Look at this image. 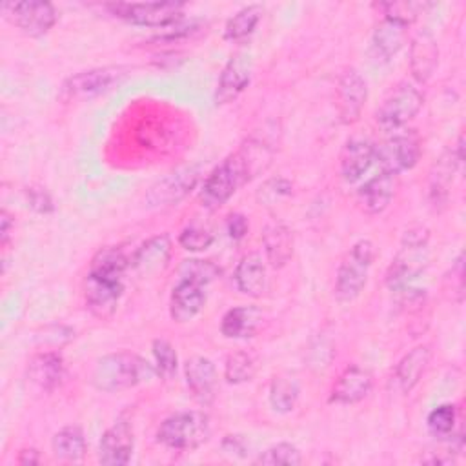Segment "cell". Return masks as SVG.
<instances>
[{
	"mask_svg": "<svg viewBox=\"0 0 466 466\" xmlns=\"http://www.w3.org/2000/svg\"><path fill=\"white\" fill-rule=\"evenodd\" d=\"M155 375V366H151L140 355L118 351L104 355L96 360L91 371V384L100 391L115 393L147 382Z\"/></svg>",
	"mask_w": 466,
	"mask_h": 466,
	"instance_id": "obj_1",
	"label": "cell"
},
{
	"mask_svg": "<svg viewBox=\"0 0 466 466\" xmlns=\"http://www.w3.org/2000/svg\"><path fill=\"white\" fill-rule=\"evenodd\" d=\"M428 240L430 231L420 224L410 226L404 231L400 249L386 271V284L391 291L399 293L410 288L422 275L428 264Z\"/></svg>",
	"mask_w": 466,
	"mask_h": 466,
	"instance_id": "obj_2",
	"label": "cell"
},
{
	"mask_svg": "<svg viewBox=\"0 0 466 466\" xmlns=\"http://www.w3.org/2000/svg\"><path fill=\"white\" fill-rule=\"evenodd\" d=\"M251 178L253 177L240 151L229 155L206 177L198 195L202 208L217 209L224 206Z\"/></svg>",
	"mask_w": 466,
	"mask_h": 466,
	"instance_id": "obj_3",
	"label": "cell"
},
{
	"mask_svg": "<svg viewBox=\"0 0 466 466\" xmlns=\"http://www.w3.org/2000/svg\"><path fill=\"white\" fill-rule=\"evenodd\" d=\"M209 433V417L204 411L189 410L166 417L157 430V441L169 450L189 451L202 446Z\"/></svg>",
	"mask_w": 466,
	"mask_h": 466,
	"instance_id": "obj_4",
	"label": "cell"
},
{
	"mask_svg": "<svg viewBox=\"0 0 466 466\" xmlns=\"http://www.w3.org/2000/svg\"><path fill=\"white\" fill-rule=\"evenodd\" d=\"M375 258V246L371 240H357L351 249L342 258L337 279H335V297L340 302H350L360 295L368 282V275Z\"/></svg>",
	"mask_w": 466,
	"mask_h": 466,
	"instance_id": "obj_5",
	"label": "cell"
},
{
	"mask_svg": "<svg viewBox=\"0 0 466 466\" xmlns=\"http://www.w3.org/2000/svg\"><path fill=\"white\" fill-rule=\"evenodd\" d=\"M420 158V138L413 129L391 131L388 138L375 144V162L382 173L399 175L410 171Z\"/></svg>",
	"mask_w": 466,
	"mask_h": 466,
	"instance_id": "obj_6",
	"label": "cell"
},
{
	"mask_svg": "<svg viewBox=\"0 0 466 466\" xmlns=\"http://www.w3.org/2000/svg\"><path fill=\"white\" fill-rule=\"evenodd\" d=\"M107 9L116 18L140 27H171L182 20L184 4L180 2H116Z\"/></svg>",
	"mask_w": 466,
	"mask_h": 466,
	"instance_id": "obj_7",
	"label": "cell"
},
{
	"mask_svg": "<svg viewBox=\"0 0 466 466\" xmlns=\"http://www.w3.org/2000/svg\"><path fill=\"white\" fill-rule=\"evenodd\" d=\"M422 104V91L413 84L402 82L386 95L375 113V120L379 127L386 133L402 129V126H406L419 113Z\"/></svg>",
	"mask_w": 466,
	"mask_h": 466,
	"instance_id": "obj_8",
	"label": "cell"
},
{
	"mask_svg": "<svg viewBox=\"0 0 466 466\" xmlns=\"http://www.w3.org/2000/svg\"><path fill=\"white\" fill-rule=\"evenodd\" d=\"M2 15L22 33L29 36H42L56 24V9L51 2L44 0H22L4 2L0 5Z\"/></svg>",
	"mask_w": 466,
	"mask_h": 466,
	"instance_id": "obj_9",
	"label": "cell"
},
{
	"mask_svg": "<svg viewBox=\"0 0 466 466\" xmlns=\"http://www.w3.org/2000/svg\"><path fill=\"white\" fill-rule=\"evenodd\" d=\"M127 75V69L120 66H109V67H95L89 71H80L73 76H69L60 89V98L66 102L71 100H89L93 96H98L106 91H109L113 86H116L124 76Z\"/></svg>",
	"mask_w": 466,
	"mask_h": 466,
	"instance_id": "obj_10",
	"label": "cell"
},
{
	"mask_svg": "<svg viewBox=\"0 0 466 466\" xmlns=\"http://www.w3.org/2000/svg\"><path fill=\"white\" fill-rule=\"evenodd\" d=\"M200 171L197 166L178 167L158 178L146 193V202L151 208H167L178 204L197 186Z\"/></svg>",
	"mask_w": 466,
	"mask_h": 466,
	"instance_id": "obj_11",
	"label": "cell"
},
{
	"mask_svg": "<svg viewBox=\"0 0 466 466\" xmlns=\"http://www.w3.org/2000/svg\"><path fill=\"white\" fill-rule=\"evenodd\" d=\"M462 162H464L462 137H459L457 142L439 157V160L433 164L430 171L428 197L435 208H441L448 202L453 175L462 169Z\"/></svg>",
	"mask_w": 466,
	"mask_h": 466,
	"instance_id": "obj_12",
	"label": "cell"
},
{
	"mask_svg": "<svg viewBox=\"0 0 466 466\" xmlns=\"http://www.w3.org/2000/svg\"><path fill=\"white\" fill-rule=\"evenodd\" d=\"M251 73H253V60L251 55L246 51L235 53L228 64L224 66L217 89L213 95L215 106H224L233 102L251 82Z\"/></svg>",
	"mask_w": 466,
	"mask_h": 466,
	"instance_id": "obj_13",
	"label": "cell"
},
{
	"mask_svg": "<svg viewBox=\"0 0 466 466\" xmlns=\"http://www.w3.org/2000/svg\"><path fill=\"white\" fill-rule=\"evenodd\" d=\"M368 98V84L355 69H348L340 75L335 93L337 115L342 124H353L359 120Z\"/></svg>",
	"mask_w": 466,
	"mask_h": 466,
	"instance_id": "obj_14",
	"label": "cell"
},
{
	"mask_svg": "<svg viewBox=\"0 0 466 466\" xmlns=\"http://www.w3.org/2000/svg\"><path fill=\"white\" fill-rule=\"evenodd\" d=\"M135 448L133 428L127 420L109 426L98 442V461L107 466H124L131 461Z\"/></svg>",
	"mask_w": 466,
	"mask_h": 466,
	"instance_id": "obj_15",
	"label": "cell"
},
{
	"mask_svg": "<svg viewBox=\"0 0 466 466\" xmlns=\"http://www.w3.org/2000/svg\"><path fill=\"white\" fill-rule=\"evenodd\" d=\"M124 293V284L122 280H111V279H102L87 273L86 279V304L87 309L98 317V319H107L111 317Z\"/></svg>",
	"mask_w": 466,
	"mask_h": 466,
	"instance_id": "obj_16",
	"label": "cell"
},
{
	"mask_svg": "<svg viewBox=\"0 0 466 466\" xmlns=\"http://www.w3.org/2000/svg\"><path fill=\"white\" fill-rule=\"evenodd\" d=\"M186 384L193 399L204 406L211 404L217 395V370L215 364L202 355H195L184 364Z\"/></svg>",
	"mask_w": 466,
	"mask_h": 466,
	"instance_id": "obj_17",
	"label": "cell"
},
{
	"mask_svg": "<svg viewBox=\"0 0 466 466\" xmlns=\"http://www.w3.org/2000/svg\"><path fill=\"white\" fill-rule=\"evenodd\" d=\"M375 164V144L368 137H351L340 151V175L346 182L359 180Z\"/></svg>",
	"mask_w": 466,
	"mask_h": 466,
	"instance_id": "obj_18",
	"label": "cell"
},
{
	"mask_svg": "<svg viewBox=\"0 0 466 466\" xmlns=\"http://www.w3.org/2000/svg\"><path fill=\"white\" fill-rule=\"evenodd\" d=\"M373 388V375L357 364L348 366L337 379V382L331 388L329 402L335 404H357Z\"/></svg>",
	"mask_w": 466,
	"mask_h": 466,
	"instance_id": "obj_19",
	"label": "cell"
},
{
	"mask_svg": "<svg viewBox=\"0 0 466 466\" xmlns=\"http://www.w3.org/2000/svg\"><path fill=\"white\" fill-rule=\"evenodd\" d=\"M206 286L191 280H178L169 297V315L175 322H189L206 304Z\"/></svg>",
	"mask_w": 466,
	"mask_h": 466,
	"instance_id": "obj_20",
	"label": "cell"
},
{
	"mask_svg": "<svg viewBox=\"0 0 466 466\" xmlns=\"http://www.w3.org/2000/svg\"><path fill=\"white\" fill-rule=\"evenodd\" d=\"M439 64V46L430 31H420L413 36L410 46V71L419 84L431 78Z\"/></svg>",
	"mask_w": 466,
	"mask_h": 466,
	"instance_id": "obj_21",
	"label": "cell"
},
{
	"mask_svg": "<svg viewBox=\"0 0 466 466\" xmlns=\"http://www.w3.org/2000/svg\"><path fill=\"white\" fill-rule=\"evenodd\" d=\"M430 359H431V350L428 344H420L410 350L393 370L395 388L400 393H410L420 380L422 373L426 371Z\"/></svg>",
	"mask_w": 466,
	"mask_h": 466,
	"instance_id": "obj_22",
	"label": "cell"
},
{
	"mask_svg": "<svg viewBox=\"0 0 466 466\" xmlns=\"http://www.w3.org/2000/svg\"><path fill=\"white\" fill-rule=\"evenodd\" d=\"M64 359L56 351L36 353L27 364V379L44 391H53L64 379Z\"/></svg>",
	"mask_w": 466,
	"mask_h": 466,
	"instance_id": "obj_23",
	"label": "cell"
},
{
	"mask_svg": "<svg viewBox=\"0 0 466 466\" xmlns=\"http://www.w3.org/2000/svg\"><path fill=\"white\" fill-rule=\"evenodd\" d=\"M393 193H395V177L380 171L360 186V189L357 191V200L366 213L377 215L388 208V204L393 198Z\"/></svg>",
	"mask_w": 466,
	"mask_h": 466,
	"instance_id": "obj_24",
	"label": "cell"
},
{
	"mask_svg": "<svg viewBox=\"0 0 466 466\" xmlns=\"http://www.w3.org/2000/svg\"><path fill=\"white\" fill-rule=\"evenodd\" d=\"M171 257V240L167 235H155L147 238L131 257V266L140 275H153L166 268Z\"/></svg>",
	"mask_w": 466,
	"mask_h": 466,
	"instance_id": "obj_25",
	"label": "cell"
},
{
	"mask_svg": "<svg viewBox=\"0 0 466 466\" xmlns=\"http://www.w3.org/2000/svg\"><path fill=\"white\" fill-rule=\"evenodd\" d=\"M266 258L273 268H282L293 257V233L282 220H271L262 233Z\"/></svg>",
	"mask_w": 466,
	"mask_h": 466,
	"instance_id": "obj_26",
	"label": "cell"
},
{
	"mask_svg": "<svg viewBox=\"0 0 466 466\" xmlns=\"http://www.w3.org/2000/svg\"><path fill=\"white\" fill-rule=\"evenodd\" d=\"M233 279L244 295L260 297L268 289V273L262 257L258 253L244 255L235 268Z\"/></svg>",
	"mask_w": 466,
	"mask_h": 466,
	"instance_id": "obj_27",
	"label": "cell"
},
{
	"mask_svg": "<svg viewBox=\"0 0 466 466\" xmlns=\"http://www.w3.org/2000/svg\"><path fill=\"white\" fill-rule=\"evenodd\" d=\"M406 33H408V25L390 18H382L377 24L371 36L373 56L382 62L393 58L406 44Z\"/></svg>",
	"mask_w": 466,
	"mask_h": 466,
	"instance_id": "obj_28",
	"label": "cell"
},
{
	"mask_svg": "<svg viewBox=\"0 0 466 466\" xmlns=\"http://www.w3.org/2000/svg\"><path fill=\"white\" fill-rule=\"evenodd\" d=\"M262 322V313L255 306H237L226 311L220 331L228 339H249Z\"/></svg>",
	"mask_w": 466,
	"mask_h": 466,
	"instance_id": "obj_29",
	"label": "cell"
},
{
	"mask_svg": "<svg viewBox=\"0 0 466 466\" xmlns=\"http://www.w3.org/2000/svg\"><path fill=\"white\" fill-rule=\"evenodd\" d=\"M129 266H131V257H127L122 248L106 246L98 249L91 258L89 275L111 279V280H122Z\"/></svg>",
	"mask_w": 466,
	"mask_h": 466,
	"instance_id": "obj_30",
	"label": "cell"
},
{
	"mask_svg": "<svg viewBox=\"0 0 466 466\" xmlns=\"http://www.w3.org/2000/svg\"><path fill=\"white\" fill-rule=\"evenodd\" d=\"M53 453L62 461H80L86 453V437L80 426H66L53 435Z\"/></svg>",
	"mask_w": 466,
	"mask_h": 466,
	"instance_id": "obj_31",
	"label": "cell"
},
{
	"mask_svg": "<svg viewBox=\"0 0 466 466\" xmlns=\"http://www.w3.org/2000/svg\"><path fill=\"white\" fill-rule=\"evenodd\" d=\"M262 18V5L249 4L238 9L224 27V38L229 42H244L258 25Z\"/></svg>",
	"mask_w": 466,
	"mask_h": 466,
	"instance_id": "obj_32",
	"label": "cell"
},
{
	"mask_svg": "<svg viewBox=\"0 0 466 466\" xmlns=\"http://www.w3.org/2000/svg\"><path fill=\"white\" fill-rule=\"evenodd\" d=\"M299 384L289 375H277L269 384V404L279 413H289L299 400Z\"/></svg>",
	"mask_w": 466,
	"mask_h": 466,
	"instance_id": "obj_33",
	"label": "cell"
},
{
	"mask_svg": "<svg viewBox=\"0 0 466 466\" xmlns=\"http://www.w3.org/2000/svg\"><path fill=\"white\" fill-rule=\"evenodd\" d=\"M257 357L251 351H233L228 359H226V366H224V379L229 384H242L248 382L255 377L257 373Z\"/></svg>",
	"mask_w": 466,
	"mask_h": 466,
	"instance_id": "obj_34",
	"label": "cell"
},
{
	"mask_svg": "<svg viewBox=\"0 0 466 466\" xmlns=\"http://www.w3.org/2000/svg\"><path fill=\"white\" fill-rule=\"evenodd\" d=\"M220 269L211 260H200V258H187L178 266V280H191L200 286H208L215 279H218Z\"/></svg>",
	"mask_w": 466,
	"mask_h": 466,
	"instance_id": "obj_35",
	"label": "cell"
},
{
	"mask_svg": "<svg viewBox=\"0 0 466 466\" xmlns=\"http://www.w3.org/2000/svg\"><path fill=\"white\" fill-rule=\"evenodd\" d=\"M151 351H153V359H155L157 375H160L166 380L173 379L177 375V368H178V357H177L173 344L166 339H155L151 344Z\"/></svg>",
	"mask_w": 466,
	"mask_h": 466,
	"instance_id": "obj_36",
	"label": "cell"
},
{
	"mask_svg": "<svg viewBox=\"0 0 466 466\" xmlns=\"http://www.w3.org/2000/svg\"><path fill=\"white\" fill-rule=\"evenodd\" d=\"M455 422H457V410L453 404L437 406L435 410L430 411V415L426 419L430 433L439 439L451 437V433L455 430Z\"/></svg>",
	"mask_w": 466,
	"mask_h": 466,
	"instance_id": "obj_37",
	"label": "cell"
},
{
	"mask_svg": "<svg viewBox=\"0 0 466 466\" xmlns=\"http://www.w3.org/2000/svg\"><path fill=\"white\" fill-rule=\"evenodd\" d=\"M257 464H271V466H279V464H284V466H297V464H302V455L299 451L297 446L289 444V442H279L271 448H268L266 451H262L257 459H255Z\"/></svg>",
	"mask_w": 466,
	"mask_h": 466,
	"instance_id": "obj_38",
	"label": "cell"
},
{
	"mask_svg": "<svg viewBox=\"0 0 466 466\" xmlns=\"http://www.w3.org/2000/svg\"><path fill=\"white\" fill-rule=\"evenodd\" d=\"M215 242V233L198 222L186 226L178 235V244L187 251H204Z\"/></svg>",
	"mask_w": 466,
	"mask_h": 466,
	"instance_id": "obj_39",
	"label": "cell"
},
{
	"mask_svg": "<svg viewBox=\"0 0 466 466\" xmlns=\"http://www.w3.org/2000/svg\"><path fill=\"white\" fill-rule=\"evenodd\" d=\"M384 16L382 18H390L395 22H400L404 25H410L420 13V9L426 7V4H419V2H386V4H379L377 5Z\"/></svg>",
	"mask_w": 466,
	"mask_h": 466,
	"instance_id": "obj_40",
	"label": "cell"
},
{
	"mask_svg": "<svg viewBox=\"0 0 466 466\" xmlns=\"http://www.w3.org/2000/svg\"><path fill=\"white\" fill-rule=\"evenodd\" d=\"M291 187H293L291 182L286 180V178H282V177H279V178H269V180H266V182L258 187L257 198H258V202H262V204H266V206H271V204L279 202L280 198L291 195Z\"/></svg>",
	"mask_w": 466,
	"mask_h": 466,
	"instance_id": "obj_41",
	"label": "cell"
},
{
	"mask_svg": "<svg viewBox=\"0 0 466 466\" xmlns=\"http://www.w3.org/2000/svg\"><path fill=\"white\" fill-rule=\"evenodd\" d=\"M462 275H464V255L461 253L453 264H451V271L446 277V280L450 282L448 289L451 291V299L455 297L457 302H462V295H464V286H462Z\"/></svg>",
	"mask_w": 466,
	"mask_h": 466,
	"instance_id": "obj_42",
	"label": "cell"
},
{
	"mask_svg": "<svg viewBox=\"0 0 466 466\" xmlns=\"http://www.w3.org/2000/svg\"><path fill=\"white\" fill-rule=\"evenodd\" d=\"M27 195V204L31 206V209H35L36 213H51L53 211V200L49 197V193L42 187H27L25 191Z\"/></svg>",
	"mask_w": 466,
	"mask_h": 466,
	"instance_id": "obj_43",
	"label": "cell"
},
{
	"mask_svg": "<svg viewBox=\"0 0 466 466\" xmlns=\"http://www.w3.org/2000/svg\"><path fill=\"white\" fill-rule=\"evenodd\" d=\"M222 451L231 457H246L249 451V444L244 435H226L220 444Z\"/></svg>",
	"mask_w": 466,
	"mask_h": 466,
	"instance_id": "obj_44",
	"label": "cell"
},
{
	"mask_svg": "<svg viewBox=\"0 0 466 466\" xmlns=\"http://www.w3.org/2000/svg\"><path fill=\"white\" fill-rule=\"evenodd\" d=\"M248 220L244 215L240 213H231L226 220V229H228V235L233 238V240H240L246 237L248 233Z\"/></svg>",
	"mask_w": 466,
	"mask_h": 466,
	"instance_id": "obj_45",
	"label": "cell"
},
{
	"mask_svg": "<svg viewBox=\"0 0 466 466\" xmlns=\"http://www.w3.org/2000/svg\"><path fill=\"white\" fill-rule=\"evenodd\" d=\"M13 228H15V220L11 218V215H9L5 209H2V211H0V238H2V244H4V246L7 244Z\"/></svg>",
	"mask_w": 466,
	"mask_h": 466,
	"instance_id": "obj_46",
	"label": "cell"
},
{
	"mask_svg": "<svg viewBox=\"0 0 466 466\" xmlns=\"http://www.w3.org/2000/svg\"><path fill=\"white\" fill-rule=\"evenodd\" d=\"M18 462L20 464H38L40 462V453L33 448L29 450H22L18 455Z\"/></svg>",
	"mask_w": 466,
	"mask_h": 466,
	"instance_id": "obj_47",
	"label": "cell"
}]
</instances>
